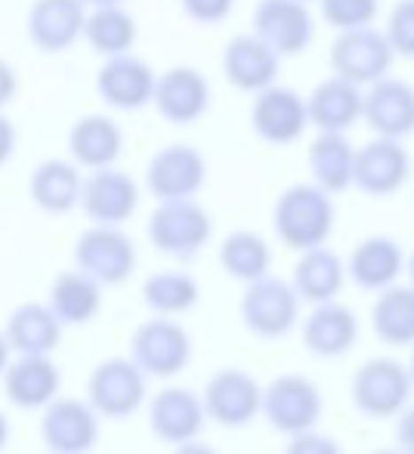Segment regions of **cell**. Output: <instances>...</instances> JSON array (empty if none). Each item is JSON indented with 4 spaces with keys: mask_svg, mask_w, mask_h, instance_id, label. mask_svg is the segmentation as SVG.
Instances as JSON below:
<instances>
[{
    "mask_svg": "<svg viewBox=\"0 0 414 454\" xmlns=\"http://www.w3.org/2000/svg\"><path fill=\"white\" fill-rule=\"evenodd\" d=\"M334 201L331 192L316 183H294L278 195L272 210V226L282 245L291 251H309L331 239L334 232Z\"/></svg>",
    "mask_w": 414,
    "mask_h": 454,
    "instance_id": "6da1fadb",
    "label": "cell"
},
{
    "mask_svg": "<svg viewBox=\"0 0 414 454\" xmlns=\"http://www.w3.org/2000/svg\"><path fill=\"white\" fill-rule=\"evenodd\" d=\"M214 220L195 198L158 201L149 216V241L158 254L174 260H195L207 247Z\"/></svg>",
    "mask_w": 414,
    "mask_h": 454,
    "instance_id": "7a4b0ae2",
    "label": "cell"
},
{
    "mask_svg": "<svg viewBox=\"0 0 414 454\" xmlns=\"http://www.w3.org/2000/svg\"><path fill=\"white\" fill-rule=\"evenodd\" d=\"M297 316H301V297L291 281L269 272L247 281L241 294V322L251 334L263 340H278L294 328Z\"/></svg>",
    "mask_w": 414,
    "mask_h": 454,
    "instance_id": "3957f363",
    "label": "cell"
},
{
    "mask_svg": "<svg viewBox=\"0 0 414 454\" xmlns=\"http://www.w3.org/2000/svg\"><path fill=\"white\" fill-rule=\"evenodd\" d=\"M411 371L396 359H368L353 374V405L371 420L396 418L411 399Z\"/></svg>",
    "mask_w": 414,
    "mask_h": 454,
    "instance_id": "277c9868",
    "label": "cell"
},
{
    "mask_svg": "<svg viewBox=\"0 0 414 454\" xmlns=\"http://www.w3.org/2000/svg\"><path fill=\"white\" fill-rule=\"evenodd\" d=\"M328 59H331V72L337 78L353 81L355 87H368L390 74L396 53H393L384 31L365 25V28L337 31Z\"/></svg>",
    "mask_w": 414,
    "mask_h": 454,
    "instance_id": "5b68a950",
    "label": "cell"
},
{
    "mask_svg": "<svg viewBox=\"0 0 414 454\" xmlns=\"http://www.w3.org/2000/svg\"><path fill=\"white\" fill-rule=\"evenodd\" d=\"M260 414L282 436L316 430L318 418H322V393H318L316 380H309V377L282 374L269 387H263Z\"/></svg>",
    "mask_w": 414,
    "mask_h": 454,
    "instance_id": "8992f818",
    "label": "cell"
},
{
    "mask_svg": "<svg viewBox=\"0 0 414 454\" xmlns=\"http://www.w3.org/2000/svg\"><path fill=\"white\" fill-rule=\"evenodd\" d=\"M130 359L145 377H176L192 359V337L174 316H155L133 331Z\"/></svg>",
    "mask_w": 414,
    "mask_h": 454,
    "instance_id": "52a82bcc",
    "label": "cell"
},
{
    "mask_svg": "<svg viewBox=\"0 0 414 454\" xmlns=\"http://www.w3.org/2000/svg\"><path fill=\"white\" fill-rule=\"evenodd\" d=\"M145 371L133 359H105L87 377V402L99 418L127 420L145 402Z\"/></svg>",
    "mask_w": 414,
    "mask_h": 454,
    "instance_id": "ba28073f",
    "label": "cell"
},
{
    "mask_svg": "<svg viewBox=\"0 0 414 454\" xmlns=\"http://www.w3.org/2000/svg\"><path fill=\"white\" fill-rule=\"evenodd\" d=\"M74 266L99 285H124L137 270V245L121 226H90L74 241Z\"/></svg>",
    "mask_w": 414,
    "mask_h": 454,
    "instance_id": "9c48e42d",
    "label": "cell"
},
{
    "mask_svg": "<svg viewBox=\"0 0 414 454\" xmlns=\"http://www.w3.org/2000/svg\"><path fill=\"white\" fill-rule=\"evenodd\" d=\"M207 183V158L189 143L161 145L149 158L145 185L158 201L170 198H195Z\"/></svg>",
    "mask_w": 414,
    "mask_h": 454,
    "instance_id": "30bf717a",
    "label": "cell"
},
{
    "mask_svg": "<svg viewBox=\"0 0 414 454\" xmlns=\"http://www.w3.org/2000/svg\"><path fill=\"white\" fill-rule=\"evenodd\" d=\"M254 35L263 37L278 56H301L316 37L307 0H257L254 6Z\"/></svg>",
    "mask_w": 414,
    "mask_h": 454,
    "instance_id": "8fae6325",
    "label": "cell"
},
{
    "mask_svg": "<svg viewBox=\"0 0 414 454\" xmlns=\"http://www.w3.org/2000/svg\"><path fill=\"white\" fill-rule=\"evenodd\" d=\"M251 127L263 143L291 145L307 133V96H301L291 87L269 84L266 90L254 93L251 106Z\"/></svg>",
    "mask_w": 414,
    "mask_h": 454,
    "instance_id": "7c38bea8",
    "label": "cell"
},
{
    "mask_svg": "<svg viewBox=\"0 0 414 454\" xmlns=\"http://www.w3.org/2000/svg\"><path fill=\"white\" fill-rule=\"evenodd\" d=\"M205 411L210 420L220 427H247L260 418V402H263V387L241 368L216 371L205 387Z\"/></svg>",
    "mask_w": 414,
    "mask_h": 454,
    "instance_id": "4fadbf2b",
    "label": "cell"
},
{
    "mask_svg": "<svg viewBox=\"0 0 414 454\" xmlns=\"http://www.w3.org/2000/svg\"><path fill=\"white\" fill-rule=\"evenodd\" d=\"M41 439L53 454H87L97 449L99 414L84 399H59L56 395L41 418Z\"/></svg>",
    "mask_w": 414,
    "mask_h": 454,
    "instance_id": "5bb4252c",
    "label": "cell"
},
{
    "mask_svg": "<svg viewBox=\"0 0 414 454\" xmlns=\"http://www.w3.org/2000/svg\"><path fill=\"white\" fill-rule=\"evenodd\" d=\"M411 176V158L405 152L402 139L378 137L355 149L353 185L371 198L396 195Z\"/></svg>",
    "mask_w": 414,
    "mask_h": 454,
    "instance_id": "9a60e30c",
    "label": "cell"
},
{
    "mask_svg": "<svg viewBox=\"0 0 414 454\" xmlns=\"http://www.w3.org/2000/svg\"><path fill=\"white\" fill-rule=\"evenodd\" d=\"M81 210L97 226H124L139 207V185L130 174L112 168L90 170L81 189Z\"/></svg>",
    "mask_w": 414,
    "mask_h": 454,
    "instance_id": "2e32d148",
    "label": "cell"
},
{
    "mask_svg": "<svg viewBox=\"0 0 414 454\" xmlns=\"http://www.w3.org/2000/svg\"><path fill=\"white\" fill-rule=\"evenodd\" d=\"M158 74L145 59L133 53L108 56L97 74V93L114 112H139L152 106Z\"/></svg>",
    "mask_w": 414,
    "mask_h": 454,
    "instance_id": "e0dca14e",
    "label": "cell"
},
{
    "mask_svg": "<svg viewBox=\"0 0 414 454\" xmlns=\"http://www.w3.org/2000/svg\"><path fill=\"white\" fill-rule=\"evenodd\" d=\"M152 106L168 124H195L210 108V84L205 72L192 66H174L155 81Z\"/></svg>",
    "mask_w": 414,
    "mask_h": 454,
    "instance_id": "ac0fdd59",
    "label": "cell"
},
{
    "mask_svg": "<svg viewBox=\"0 0 414 454\" xmlns=\"http://www.w3.org/2000/svg\"><path fill=\"white\" fill-rule=\"evenodd\" d=\"M362 118L378 137L405 139L414 133V87L399 78H380L362 93Z\"/></svg>",
    "mask_w": 414,
    "mask_h": 454,
    "instance_id": "d6986e66",
    "label": "cell"
},
{
    "mask_svg": "<svg viewBox=\"0 0 414 454\" xmlns=\"http://www.w3.org/2000/svg\"><path fill=\"white\" fill-rule=\"evenodd\" d=\"M205 402L183 387H164L149 402V430L158 442L180 445L189 439H199V433L205 430Z\"/></svg>",
    "mask_w": 414,
    "mask_h": 454,
    "instance_id": "ffe728a7",
    "label": "cell"
},
{
    "mask_svg": "<svg viewBox=\"0 0 414 454\" xmlns=\"http://www.w3.org/2000/svg\"><path fill=\"white\" fill-rule=\"evenodd\" d=\"M278 62L282 56L251 31V35H235L223 50V74L241 93H260L278 78Z\"/></svg>",
    "mask_w": 414,
    "mask_h": 454,
    "instance_id": "44dd1931",
    "label": "cell"
},
{
    "mask_svg": "<svg viewBox=\"0 0 414 454\" xmlns=\"http://www.w3.org/2000/svg\"><path fill=\"white\" fill-rule=\"evenodd\" d=\"M84 0H35L28 10V41L41 53H66L84 37Z\"/></svg>",
    "mask_w": 414,
    "mask_h": 454,
    "instance_id": "7402d4cb",
    "label": "cell"
},
{
    "mask_svg": "<svg viewBox=\"0 0 414 454\" xmlns=\"http://www.w3.org/2000/svg\"><path fill=\"white\" fill-rule=\"evenodd\" d=\"M359 340V318L349 306L328 300L316 303L303 322V347L318 359H340Z\"/></svg>",
    "mask_w": 414,
    "mask_h": 454,
    "instance_id": "603a6c76",
    "label": "cell"
},
{
    "mask_svg": "<svg viewBox=\"0 0 414 454\" xmlns=\"http://www.w3.org/2000/svg\"><path fill=\"white\" fill-rule=\"evenodd\" d=\"M4 393L16 408L43 411L59 395V368L50 356H19L4 371Z\"/></svg>",
    "mask_w": 414,
    "mask_h": 454,
    "instance_id": "cb8c5ba5",
    "label": "cell"
},
{
    "mask_svg": "<svg viewBox=\"0 0 414 454\" xmlns=\"http://www.w3.org/2000/svg\"><path fill=\"white\" fill-rule=\"evenodd\" d=\"M68 152L78 168H112L124 152V130L108 114H84L68 130Z\"/></svg>",
    "mask_w": 414,
    "mask_h": 454,
    "instance_id": "d4e9b609",
    "label": "cell"
},
{
    "mask_svg": "<svg viewBox=\"0 0 414 454\" xmlns=\"http://www.w3.org/2000/svg\"><path fill=\"white\" fill-rule=\"evenodd\" d=\"M405 270V251L390 235H371L359 241L347 260V275L362 291H384L396 285V278Z\"/></svg>",
    "mask_w": 414,
    "mask_h": 454,
    "instance_id": "484cf974",
    "label": "cell"
},
{
    "mask_svg": "<svg viewBox=\"0 0 414 454\" xmlns=\"http://www.w3.org/2000/svg\"><path fill=\"white\" fill-rule=\"evenodd\" d=\"M81 189H84V176L74 161L66 158H47L31 170L28 180V195L35 201V207H41L43 214H72L81 204Z\"/></svg>",
    "mask_w": 414,
    "mask_h": 454,
    "instance_id": "4316f807",
    "label": "cell"
},
{
    "mask_svg": "<svg viewBox=\"0 0 414 454\" xmlns=\"http://www.w3.org/2000/svg\"><path fill=\"white\" fill-rule=\"evenodd\" d=\"M307 114L318 133H347L362 118V87L331 74L307 96Z\"/></svg>",
    "mask_w": 414,
    "mask_h": 454,
    "instance_id": "83f0119b",
    "label": "cell"
},
{
    "mask_svg": "<svg viewBox=\"0 0 414 454\" xmlns=\"http://www.w3.org/2000/svg\"><path fill=\"white\" fill-rule=\"evenodd\" d=\"M4 337L19 356H50L59 347L62 322L47 303H19L6 318Z\"/></svg>",
    "mask_w": 414,
    "mask_h": 454,
    "instance_id": "f1b7e54d",
    "label": "cell"
},
{
    "mask_svg": "<svg viewBox=\"0 0 414 454\" xmlns=\"http://www.w3.org/2000/svg\"><path fill=\"white\" fill-rule=\"evenodd\" d=\"M343 281H347V263L334 251L318 245L309 247V251H301L291 285H294L297 297L316 306V303L337 300V294L343 291Z\"/></svg>",
    "mask_w": 414,
    "mask_h": 454,
    "instance_id": "f546056e",
    "label": "cell"
},
{
    "mask_svg": "<svg viewBox=\"0 0 414 454\" xmlns=\"http://www.w3.org/2000/svg\"><path fill=\"white\" fill-rule=\"evenodd\" d=\"M50 309L62 322V328H78L97 318L99 306H103V285L93 281L78 266L68 272H59L50 287Z\"/></svg>",
    "mask_w": 414,
    "mask_h": 454,
    "instance_id": "4dcf8cb0",
    "label": "cell"
},
{
    "mask_svg": "<svg viewBox=\"0 0 414 454\" xmlns=\"http://www.w3.org/2000/svg\"><path fill=\"white\" fill-rule=\"evenodd\" d=\"M353 164L355 149L347 139V133H318L309 145L307 168L316 185H322L331 195L353 189Z\"/></svg>",
    "mask_w": 414,
    "mask_h": 454,
    "instance_id": "1f68e13d",
    "label": "cell"
},
{
    "mask_svg": "<svg viewBox=\"0 0 414 454\" xmlns=\"http://www.w3.org/2000/svg\"><path fill=\"white\" fill-rule=\"evenodd\" d=\"M137 37H139L137 19L121 4L90 6V12L84 19V41L90 43L93 53H99L103 59L130 53L137 47Z\"/></svg>",
    "mask_w": 414,
    "mask_h": 454,
    "instance_id": "d6a6232c",
    "label": "cell"
},
{
    "mask_svg": "<svg viewBox=\"0 0 414 454\" xmlns=\"http://www.w3.org/2000/svg\"><path fill=\"white\" fill-rule=\"evenodd\" d=\"M371 309V328L378 340L390 347H411L414 343V285H390L378 291Z\"/></svg>",
    "mask_w": 414,
    "mask_h": 454,
    "instance_id": "836d02e7",
    "label": "cell"
},
{
    "mask_svg": "<svg viewBox=\"0 0 414 454\" xmlns=\"http://www.w3.org/2000/svg\"><path fill=\"white\" fill-rule=\"evenodd\" d=\"M201 297L199 278L183 270H161L152 272L143 281V303L155 316H183L189 312Z\"/></svg>",
    "mask_w": 414,
    "mask_h": 454,
    "instance_id": "e575fe53",
    "label": "cell"
},
{
    "mask_svg": "<svg viewBox=\"0 0 414 454\" xmlns=\"http://www.w3.org/2000/svg\"><path fill=\"white\" fill-rule=\"evenodd\" d=\"M220 266L229 278L245 281L247 285V281L269 272L272 251H269V245H266L263 235L251 232V229H235V232H229L220 245Z\"/></svg>",
    "mask_w": 414,
    "mask_h": 454,
    "instance_id": "d590c367",
    "label": "cell"
},
{
    "mask_svg": "<svg viewBox=\"0 0 414 454\" xmlns=\"http://www.w3.org/2000/svg\"><path fill=\"white\" fill-rule=\"evenodd\" d=\"M318 6H322V19L334 31L374 25V19L380 12L378 0H318Z\"/></svg>",
    "mask_w": 414,
    "mask_h": 454,
    "instance_id": "8d00e7d4",
    "label": "cell"
},
{
    "mask_svg": "<svg viewBox=\"0 0 414 454\" xmlns=\"http://www.w3.org/2000/svg\"><path fill=\"white\" fill-rule=\"evenodd\" d=\"M387 41L393 53L414 59V0H399L387 16Z\"/></svg>",
    "mask_w": 414,
    "mask_h": 454,
    "instance_id": "74e56055",
    "label": "cell"
},
{
    "mask_svg": "<svg viewBox=\"0 0 414 454\" xmlns=\"http://www.w3.org/2000/svg\"><path fill=\"white\" fill-rule=\"evenodd\" d=\"M235 0H183V12L195 25H220L232 16Z\"/></svg>",
    "mask_w": 414,
    "mask_h": 454,
    "instance_id": "f35d334b",
    "label": "cell"
},
{
    "mask_svg": "<svg viewBox=\"0 0 414 454\" xmlns=\"http://www.w3.org/2000/svg\"><path fill=\"white\" fill-rule=\"evenodd\" d=\"M285 454H343V449L331 436H322V433H316V430H307V433H297V436L288 439Z\"/></svg>",
    "mask_w": 414,
    "mask_h": 454,
    "instance_id": "ab89813d",
    "label": "cell"
},
{
    "mask_svg": "<svg viewBox=\"0 0 414 454\" xmlns=\"http://www.w3.org/2000/svg\"><path fill=\"white\" fill-rule=\"evenodd\" d=\"M396 442L402 454H414V408L405 405L402 411L396 414Z\"/></svg>",
    "mask_w": 414,
    "mask_h": 454,
    "instance_id": "60d3db41",
    "label": "cell"
},
{
    "mask_svg": "<svg viewBox=\"0 0 414 454\" xmlns=\"http://www.w3.org/2000/svg\"><path fill=\"white\" fill-rule=\"evenodd\" d=\"M16 145H19L16 124H12V121L4 114V108H0V168H4V164L12 158V152H16Z\"/></svg>",
    "mask_w": 414,
    "mask_h": 454,
    "instance_id": "b9f144b4",
    "label": "cell"
},
{
    "mask_svg": "<svg viewBox=\"0 0 414 454\" xmlns=\"http://www.w3.org/2000/svg\"><path fill=\"white\" fill-rule=\"evenodd\" d=\"M19 93V74L10 62L0 56V108H6Z\"/></svg>",
    "mask_w": 414,
    "mask_h": 454,
    "instance_id": "7bdbcfd3",
    "label": "cell"
},
{
    "mask_svg": "<svg viewBox=\"0 0 414 454\" xmlns=\"http://www.w3.org/2000/svg\"><path fill=\"white\" fill-rule=\"evenodd\" d=\"M174 454H220V451L210 449L207 442H199V439H189V442H180V445H176Z\"/></svg>",
    "mask_w": 414,
    "mask_h": 454,
    "instance_id": "ee69618b",
    "label": "cell"
},
{
    "mask_svg": "<svg viewBox=\"0 0 414 454\" xmlns=\"http://www.w3.org/2000/svg\"><path fill=\"white\" fill-rule=\"evenodd\" d=\"M10 343H6V337H4V331H0V377H4V371H6V364H10Z\"/></svg>",
    "mask_w": 414,
    "mask_h": 454,
    "instance_id": "f6af8a7d",
    "label": "cell"
},
{
    "mask_svg": "<svg viewBox=\"0 0 414 454\" xmlns=\"http://www.w3.org/2000/svg\"><path fill=\"white\" fill-rule=\"evenodd\" d=\"M6 442H10V420H6V414L0 411V451L6 449Z\"/></svg>",
    "mask_w": 414,
    "mask_h": 454,
    "instance_id": "bcb514c9",
    "label": "cell"
},
{
    "mask_svg": "<svg viewBox=\"0 0 414 454\" xmlns=\"http://www.w3.org/2000/svg\"><path fill=\"white\" fill-rule=\"evenodd\" d=\"M112 4H124V0H84V6H112Z\"/></svg>",
    "mask_w": 414,
    "mask_h": 454,
    "instance_id": "7dc6e473",
    "label": "cell"
},
{
    "mask_svg": "<svg viewBox=\"0 0 414 454\" xmlns=\"http://www.w3.org/2000/svg\"><path fill=\"white\" fill-rule=\"evenodd\" d=\"M371 454H402L399 449H378V451H371Z\"/></svg>",
    "mask_w": 414,
    "mask_h": 454,
    "instance_id": "c3c4849f",
    "label": "cell"
},
{
    "mask_svg": "<svg viewBox=\"0 0 414 454\" xmlns=\"http://www.w3.org/2000/svg\"><path fill=\"white\" fill-rule=\"evenodd\" d=\"M405 266H409V275H411V285H414V254H411V260H409V263H405Z\"/></svg>",
    "mask_w": 414,
    "mask_h": 454,
    "instance_id": "681fc988",
    "label": "cell"
},
{
    "mask_svg": "<svg viewBox=\"0 0 414 454\" xmlns=\"http://www.w3.org/2000/svg\"><path fill=\"white\" fill-rule=\"evenodd\" d=\"M409 371H411V380H414V343H411V364H409Z\"/></svg>",
    "mask_w": 414,
    "mask_h": 454,
    "instance_id": "f907efd6",
    "label": "cell"
},
{
    "mask_svg": "<svg viewBox=\"0 0 414 454\" xmlns=\"http://www.w3.org/2000/svg\"><path fill=\"white\" fill-rule=\"evenodd\" d=\"M50 454H53V451H50Z\"/></svg>",
    "mask_w": 414,
    "mask_h": 454,
    "instance_id": "816d5d0a",
    "label": "cell"
},
{
    "mask_svg": "<svg viewBox=\"0 0 414 454\" xmlns=\"http://www.w3.org/2000/svg\"><path fill=\"white\" fill-rule=\"evenodd\" d=\"M307 4H309V0H307Z\"/></svg>",
    "mask_w": 414,
    "mask_h": 454,
    "instance_id": "f5cc1de1",
    "label": "cell"
}]
</instances>
